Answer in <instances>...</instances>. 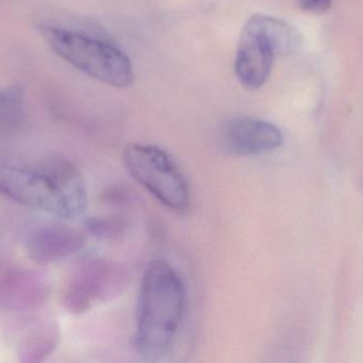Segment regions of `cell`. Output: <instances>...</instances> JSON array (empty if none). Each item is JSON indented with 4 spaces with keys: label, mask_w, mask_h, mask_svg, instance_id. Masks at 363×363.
I'll return each mask as SVG.
<instances>
[{
    "label": "cell",
    "mask_w": 363,
    "mask_h": 363,
    "mask_svg": "<svg viewBox=\"0 0 363 363\" xmlns=\"http://www.w3.org/2000/svg\"><path fill=\"white\" fill-rule=\"evenodd\" d=\"M50 294L48 281L40 273L13 270L0 276V305L15 313H27L43 306Z\"/></svg>",
    "instance_id": "9"
},
{
    "label": "cell",
    "mask_w": 363,
    "mask_h": 363,
    "mask_svg": "<svg viewBox=\"0 0 363 363\" xmlns=\"http://www.w3.org/2000/svg\"><path fill=\"white\" fill-rule=\"evenodd\" d=\"M128 276L121 266L106 260H84L72 271L62 294L66 310L82 315L95 305L123 293Z\"/></svg>",
    "instance_id": "6"
},
{
    "label": "cell",
    "mask_w": 363,
    "mask_h": 363,
    "mask_svg": "<svg viewBox=\"0 0 363 363\" xmlns=\"http://www.w3.org/2000/svg\"><path fill=\"white\" fill-rule=\"evenodd\" d=\"M87 228L91 234L99 237H112L123 230V224L118 220L91 219L87 221Z\"/></svg>",
    "instance_id": "12"
},
{
    "label": "cell",
    "mask_w": 363,
    "mask_h": 363,
    "mask_svg": "<svg viewBox=\"0 0 363 363\" xmlns=\"http://www.w3.org/2000/svg\"><path fill=\"white\" fill-rule=\"evenodd\" d=\"M298 6L305 12L323 14L332 6V0H298Z\"/></svg>",
    "instance_id": "13"
},
{
    "label": "cell",
    "mask_w": 363,
    "mask_h": 363,
    "mask_svg": "<svg viewBox=\"0 0 363 363\" xmlns=\"http://www.w3.org/2000/svg\"><path fill=\"white\" fill-rule=\"evenodd\" d=\"M222 143L230 153L255 156L279 148L283 134L274 124L253 117H236L224 126Z\"/></svg>",
    "instance_id": "8"
},
{
    "label": "cell",
    "mask_w": 363,
    "mask_h": 363,
    "mask_svg": "<svg viewBox=\"0 0 363 363\" xmlns=\"http://www.w3.org/2000/svg\"><path fill=\"white\" fill-rule=\"evenodd\" d=\"M26 98L18 85L0 87V139L12 136L26 121Z\"/></svg>",
    "instance_id": "11"
},
{
    "label": "cell",
    "mask_w": 363,
    "mask_h": 363,
    "mask_svg": "<svg viewBox=\"0 0 363 363\" xmlns=\"http://www.w3.org/2000/svg\"><path fill=\"white\" fill-rule=\"evenodd\" d=\"M86 239L80 230L61 222L33 224L23 236L27 255L40 264L59 261L78 253Z\"/></svg>",
    "instance_id": "7"
},
{
    "label": "cell",
    "mask_w": 363,
    "mask_h": 363,
    "mask_svg": "<svg viewBox=\"0 0 363 363\" xmlns=\"http://www.w3.org/2000/svg\"><path fill=\"white\" fill-rule=\"evenodd\" d=\"M38 29L60 58L87 76L115 87L133 82L131 61L110 43L53 23H40Z\"/></svg>",
    "instance_id": "3"
},
{
    "label": "cell",
    "mask_w": 363,
    "mask_h": 363,
    "mask_svg": "<svg viewBox=\"0 0 363 363\" xmlns=\"http://www.w3.org/2000/svg\"><path fill=\"white\" fill-rule=\"evenodd\" d=\"M123 161L132 178L155 200L176 212L190 205V190L183 173L164 149L132 143L125 147Z\"/></svg>",
    "instance_id": "5"
},
{
    "label": "cell",
    "mask_w": 363,
    "mask_h": 363,
    "mask_svg": "<svg viewBox=\"0 0 363 363\" xmlns=\"http://www.w3.org/2000/svg\"><path fill=\"white\" fill-rule=\"evenodd\" d=\"M186 288L180 273L166 260H153L143 275L136 311L134 345L146 359L166 355L183 322Z\"/></svg>",
    "instance_id": "2"
},
{
    "label": "cell",
    "mask_w": 363,
    "mask_h": 363,
    "mask_svg": "<svg viewBox=\"0 0 363 363\" xmlns=\"http://www.w3.org/2000/svg\"><path fill=\"white\" fill-rule=\"evenodd\" d=\"M0 193L17 204L65 220L81 217L89 202L80 170L57 156L36 163L0 161Z\"/></svg>",
    "instance_id": "1"
},
{
    "label": "cell",
    "mask_w": 363,
    "mask_h": 363,
    "mask_svg": "<svg viewBox=\"0 0 363 363\" xmlns=\"http://www.w3.org/2000/svg\"><path fill=\"white\" fill-rule=\"evenodd\" d=\"M301 36L286 21L264 14L249 18L241 31L235 60V72L243 87L254 91L268 80L277 55L298 49Z\"/></svg>",
    "instance_id": "4"
},
{
    "label": "cell",
    "mask_w": 363,
    "mask_h": 363,
    "mask_svg": "<svg viewBox=\"0 0 363 363\" xmlns=\"http://www.w3.org/2000/svg\"><path fill=\"white\" fill-rule=\"evenodd\" d=\"M59 341L60 328L55 321L46 319L36 322L19 341V357L25 362L44 360L57 349Z\"/></svg>",
    "instance_id": "10"
}]
</instances>
